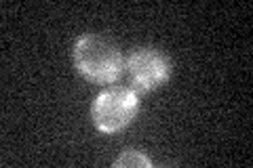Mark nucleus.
<instances>
[{
  "label": "nucleus",
  "instance_id": "20e7f679",
  "mask_svg": "<svg viewBox=\"0 0 253 168\" xmlns=\"http://www.w3.org/2000/svg\"><path fill=\"white\" fill-rule=\"evenodd\" d=\"M116 168H152L150 158L139 149H125L121 151V156L114 160Z\"/></svg>",
  "mask_w": 253,
  "mask_h": 168
},
{
  "label": "nucleus",
  "instance_id": "7ed1b4c3",
  "mask_svg": "<svg viewBox=\"0 0 253 168\" xmlns=\"http://www.w3.org/2000/svg\"><path fill=\"white\" fill-rule=\"evenodd\" d=\"M125 71L137 93H150L161 89L171 78V61L161 49L139 46L125 59Z\"/></svg>",
  "mask_w": 253,
  "mask_h": 168
},
{
  "label": "nucleus",
  "instance_id": "f257e3e1",
  "mask_svg": "<svg viewBox=\"0 0 253 168\" xmlns=\"http://www.w3.org/2000/svg\"><path fill=\"white\" fill-rule=\"evenodd\" d=\"M72 59L76 69L97 84H114L125 74L123 51L101 34H83L74 42Z\"/></svg>",
  "mask_w": 253,
  "mask_h": 168
},
{
  "label": "nucleus",
  "instance_id": "f03ea898",
  "mask_svg": "<svg viewBox=\"0 0 253 168\" xmlns=\"http://www.w3.org/2000/svg\"><path fill=\"white\" fill-rule=\"evenodd\" d=\"M139 114V95L133 86H108L95 97L91 118L95 129L108 134L126 129Z\"/></svg>",
  "mask_w": 253,
  "mask_h": 168
}]
</instances>
